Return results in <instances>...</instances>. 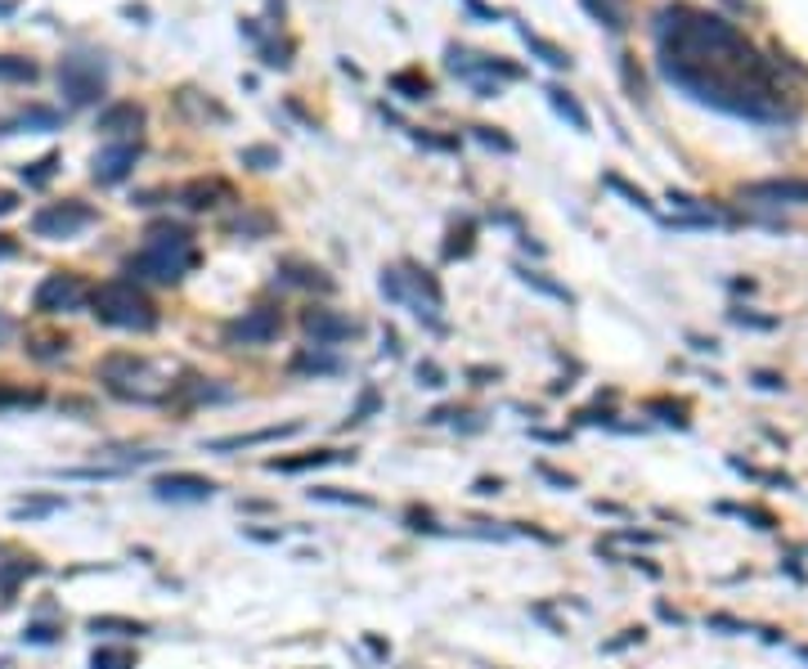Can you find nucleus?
Masks as SVG:
<instances>
[{"mask_svg": "<svg viewBox=\"0 0 808 669\" xmlns=\"http://www.w3.org/2000/svg\"><path fill=\"white\" fill-rule=\"evenodd\" d=\"M656 68L692 104L737 122L777 126L795 117V100L759 45L715 10L664 5L656 14Z\"/></svg>", "mask_w": 808, "mask_h": 669, "instance_id": "nucleus-1", "label": "nucleus"}, {"mask_svg": "<svg viewBox=\"0 0 808 669\" xmlns=\"http://www.w3.org/2000/svg\"><path fill=\"white\" fill-rule=\"evenodd\" d=\"M198 261H203V252L194 243V234L180 229V225H153L145 234V243H139V252L126 257V274L135 283L139 279H149V283H180L184 274L198 270Z\"/></svg>", "mask_w": 808, "mask_h": 669, "instance_id": "nucleus-2", "label": "nucleus"}, {"mask_svg": "<svg viewBox=\"0 0 808 669\" xmlns=\"http://www.w3.org/2000/svg\"><path fill=\"white\" fill-rule=\"evenodd\" d=\"M100 382L117 396V400H135V405H162V400H175V387L180 382H171L167 368H158L153 360L145 355H109L100 364Z\"/></svg>", "mask_w": 808, "mask_h": 669, "instance_id": "nucleus-3", "label": "nucleus"}, {"mask_svg": "<svg viewBox=\"0 0 808 669\" xmlns=\"http://www.w3.org/2000/svg\"><path fill=\"white\" fill-rule=\"evenodd\" d=\"M90 310L109 328H126V332H153L158 328V306L153 297L139 288L135 279H109L100 288H90Z\"/></svg>", "mask_w": 808, "mask_h": 669, "instance_id": "nucleus-4", "label": "nucleus"}, {"mask_svg": "<svg viewBox=\"0 0 808 669\" xmlns=\"http://www.w3.org/2000/svg\"><path fill=\"white\" fill-rule=\"evenodd\" d=\"M383 297L396 302V306H409L418 319L436 324L441 328V310H445V297H441V283L418 270V265H400V270H383Z\"/></svg>", "mask_w": 808, "mask_h": 669, "instance_id": "nucleus-5", "label": "nucleus"}, {"mask_svg": "<svg viewBox=\"0 0 808 669\" xmlns=\"http://www.w3.org/2000/svg\"><path fill=\"white\" fill-rule=\"evenodd\" d=\"M445 64H449V72H458L463 81L477 86L481 100H494V94H499V81H516V77H521L516 64H503L499 55L458 50V45H449V50H445Z\"/></svg>", "mask_w": 808, "mask_h": 669, "instance_id": "nucleus-6", "label": "nucleus"}, {"mask_svg": "<svg viewBox=\"0 0 808 669\" xmlns=\"http://www.w3.org/2000/svg\"><path fill=\"white\" fill-rule=\"evenodd\" d=\"M59 90L68 104H100L109 94V68L104 59H90V55H68L59 64Z\"/></svg>", "mask_w": 808, "mask_h": 669, "instance_id": "nucleus-7", "label": "nucleus"}, {"mask_svg": "<svg viewBox=\"0 0 808 669\" xmlns=\"http://www.w3.org/2000/svg\"><path fill=\"white\" fill-rule=\"evenodd\" d=\"M32 306L41 315H77V310L90 306V283L81 274H72V270H55V274H45L36 283Z\"/></svg>", "mask_w": 808, "mask_h": 669, "instance_id": "nucleus-8", "label": "nucleus"}, {"mask_svg": "<svg viewBox=\"0 0 808 669\" xmlns=\"http://www.w3.org/2000/svg\"><path fill=\"white\" fill-rule=\"evenodd\" d=\"M94 220H100V212H94L90 203L64 199V203H50V207H41V212L32 216V234H36V238H50V243H64V238L86 234Z\"/></svg>", "mask_w": 808, "mask_h": 669, "instance_id": "nucleus-9", "label": "nucleus"}, {"mask_svg": "<svg viewBox=\"0 0 808 669\" xmlns=\"http://www.w3.org/2000/svg\"><path fill=\"white\" fill-rule=\"evenodd\" d=\"M278 328H283L278 306H252L239 319L225 324V342L229 347H270L278 338Z\"/></svg>", "mask_w": 808, "mask_h": 669, "instance_id": "nucleus-10", "label": "nucleus"}, {"mask_svg": "<svg viewBox=\"0 0 808 669\" xmlns=\"http://www.w3.org/2000/svg\"><path fill=\"white\" fill-rule=\"evenodd\" d=\"M741 203H754V207H808V180L773 175V180L741 184Z\"/></svg>", "mask_w": 808, "mask_h": 669, "instance_id": "nucleus-11", "label": "nucleus"}, {"mask_svg": "<svg viewBox=\"0 0 808 669\" xmlns=\"http://www.w3.org/2000/svg\"><path fill=\"white\" fill-rule=\"evenodd\" d=\"M145 122H149V113L139 109L135 100H117V104H109L104 113H100V131L109 145H135L139 139V131H145Z\"/></svg>", "mask_w": 808, "mask_h": 669, "instance_id": "nucleus-12", "label": "nucleus"}, {"mask_svg": "<svg viewBox=\"0 0 808 669\" xmlns=\"http://www.w3.org/2000/svg\"><path fill=\"white\" fill-rule=\"evenodd\" d=\"M149 490L162 503H207L216 495V481H207V476H198V472H167Z\"/></svg>", "mask_w": 808, "mask_h": 669, "instance_id": "nucleus-13", "label": "nucleus"}, {"mask_svg": "<svg viewBox=\"0 0 808 669\" xmlns=\"http://www.w3.org/2000/svg\"><path fill=\"white\" fill-rule=\"evenodd\" d=\"M301 328L310 332V338H315L319 347L351 342L355 332H360V324H355L351 315H342V310H328V306H310V310L301 315Z\"/></svg>", "mask_w": 808, "mask_h": 669, "instance_id": "nucleus-14", "label": "nucleus"}, {"mask_svg": "<svg viewBox=\"0 0 808 669\" xmlns=\"http://www.w3.org/2000/svg\"><path fill=\"white\" fill-rule=\"evenodd\" d=\"M135 162H139V139L135 145H104L90 162V175L100 184H122L135 171Z\"/></svg>", "mask_w": 808, "mask_h": 669, "instance_id": "nucleus-15", "label": "nucleus"}, {"mask_svg": "<svg viewBox=\"0 0 808 669\" xmlns=\"http://www.w3.org/2000/svg\"><path fill=\"white\" fill-rule=\"evenodd\" d=\"M220 203H234V189L220 175H198V180L180 184V207H189V212H212Z\"/></svg>", "mask_w": 808, "mask_h": 669, "instance_id": "nucleus-16", "label": "nucleus"}, {"mask_svg": "<svg viewBox=\"0 0 808 669\" xmlns=\"http://www.w3.org/2000/svg\"><path fill=\"white\" fill-rule=\"evenodd\" d=\"M64 126V113L59 109H50V104H27V109H19V113H10L5 122H0V135H50V131H59Z\"/></svg>", "mask_w": 808, "mask_h": 669, "instance_id": "nucleus-17", "label": "nucleus"}, {"mask_svg": "<svg viewBox=\"0 0 808 669\" xmlns=\"http://www.w3.org/2000/svg\"><path fill=\"white\" fill-rule=\"evenodd\" d=\"M355 454L346 450H306V454H293V458H265V472H283V476H301V472H319V467H332V463H351Z\"/></svg>", "mask_w": 808, "mask_h": 669, "instance_id": "nucleus-18", "label": "nucleus"}, {"mask_svg": "<svg viewBox=\"0 0 808 669\" xmlns=\"http://www.w3.org/2000/svg\"><path fill=\"white\" fill-rule=\"evenodd\" d=\"M301 432V422H283V427H261V432H243V436H220V441H207L212 454H234V450H252V445H274V441H288Z\"/></svg>", "mask_w": 808, "mask_h": 669, "instance_id": "nucleus-19", "label": "nucleus"}, {"mask_svg": "<svg viewBox=\"0 0 808 669\" xmlns=\"http://www.w3.org/2000/svg\"><path fill=\"white\" fill-rule=\"evenodd\" d=\"M346 364H342V355H338V347H301L297 355H293V373H306V377H338Z\"/></svg>", "mask_w": 808, "mask_h": 669, "instance_id": "nucleus-20", "label": "nucleus"}, {"mask_svg": "<svg viewBox=\"0 0 808 669\" xmlns=\"http://www.w3.org/2000/svg\"><path fill=\"white\" fill-rule=\"evenodd\" d=\"M278 274H283V283H293V288H315V293H332V279L319 270V265H310V261H283L278 265Z\"/></svg>", "mask_w": 808, "mask_h": 669, "instance_id": "nucleus-21", "label": "nucleus"}, {"mask_svg": "<svg viewBox=\"0 0 808 669\" xmlns=\"http://www.w3.org/2000/svg\"><path fill=\"white\" fill-rule=\"evenodd\" d=\"M391 90L400 94V100H409V104L432 100V81L422 77V68H400V72H391Z\"/></svg>", "mask_w": 808, "mask_h": 669, "instance_id": "nucleus-22", "label": "nucleus"}, {"mask_svg": "<svg viewBox=\"0 0 808 669\" xmlns=\"http://www.w3.org/2000/svg\"><path fill=\"white\" fill-rule=\"evenodd\" d=\"M584 10L598 23H606L611 32H625L629 27V0H584Z\"/></svg>", "mask_w": 808, "mask_h": 669, "instance_id": "nucleus-23", "label": "nucleus"}, {"mask_svg": "<svg viewBox=\"0 0 808 669\" xmlns=\"http://www.w3.org/2000/svg\"><path fill=\"white\" fill-rule=\"evenodd\" d=\"M548 104H553L570 126H576V131H589V126H593V122H589V113L580 109V100H576L570 90H561V86H548Z\"/></svg>", "mask_w": 808, "mask_h": 669, "instance_id": "nucleus-24", "label": "nucleus"}, {"mask_svg": "<svg viewBox=\"0 0 808 669\" xmlns=\"http://www.w3.org/2000/svg\"><path fill=\"white\" fill-rule=\"evenodd\" d=\"M86 630H90V634H117V638H139V634H149V625H139V620H126V615H94Z\"/></svg>", "mask_w": 808, "mask_h": 669, "instance_id": "nucleus-25", "label": "nucleus"}, {"mask_svg": "<svg viewBox=\"0 0 808 669\" xmlns=\"http://www.w3.org/2000/svg\"><path fill=\"white\" fill-rule=\"evenodd\" d=\"M516 279H521V283H526V288H535V293L553 297V302H566V306H570V302H576V297H570V288H561V283H553V279H548L544 270H531V265H516Z\"/></svg>", "mask_w": 808, "mask_h": 669, "instance_id": "nucleus-26", "label": "nucleus"}, {"mask_svg": "<svg viewBox=\"0 0 808 669\" xmlns=\"http://www.w3.org/2000/svg\"><path fill=\"white\" fill-rule=\"evenodd\" d=\"M310 499L315 503H332V508H377V499L355 495V490H338V486H315Z\"/></svg>", "mask_w": 808, "mask_h": 669, "instance_id": "nucleus-27", "label": "nucleus"}, {"mask_svg": "<svg viewBox=\"0 0 808 669\" xmlns=\"http://www.w3.org/2000/svg\"><path fill=\"white\" fill-rule=\"evenodd\" d=\"M521 41H526V45H531V50H535V55H539V59H544L548 68H570V55L561 50V45L544 41V36H539V32H531L526 23H521Z\"/></svg>", "mask_w": 808, "mask_h": 669, "instance_id": "nucleus-28", "label": "nucleus"}, {"mask_svg": "<svg viewBox=\"0 0 808 669\" xmlns=\"http://www.w3.org/2000/svg\"><path fill=\"white\" fill-rule=\"evenodd\" d=\"M602 184H606V189H615V194H621V199H625L629 207H638V212H651V216H656V203H651V199L642 194V189H638V184H629L625 175H615V171H606V175H602Z\"/></svg>", "mask_w": 808, "mask_h": 669, "instance_id": "nucleus-29", "label": "nucleus"}, {"mask_svg": "<svg viewBox=\"0 0 808 669\" xmlns=\"http://www.w3.org/2000/svg\"><path fill=\"white\" fill-rule=\"evenodd\" d=\"M36 77H41V68H36L32 59H23V55H0V81L27 86V81H36Z\"/></svg>", "mask_w": 808, "mask_h": 669, "instance_id": "nucleus-30", "label": "nucleus"}, {"mask_svg": "<svg viewBox=\"0 0 808 669\" xmlns=\"http://www.w3.org/2000/svg\"><path fill=\"white\" fill-rule=\"evenodd\" d=\"M41 392L36 387H14V382H0V409H36Z\"/></svg>", "mask_w": 808, "mask_h": 669, "instance_id": "nucleus-31", "label": "nucleus"}, {"mask_svg": "<svg viewBox=\"0 0 808 669\" xmlns=\"http://www.w3.org/2000/svg\"><path fill=\"white\" fill-rule=\"evenodd\" d=\"M90 669H135V656L126 647H94Z\"/></svg>", "mask_w": 808, "mask_h": 669, "instance_id": "nucleus-32", "label": "nucleus"}, {"mask_svg": "<svg viewBox=\"0 0 808 669\" xmlns=\"http://www.w3.org/2000/svg\"><path fill=\"white\" fill-rule=\"evenodd\" d=\"M55 171H59V154H45L41 162L23 167V184H27V189H41V184H50Z\"/></svg>", "mask_w": 808, "mask_h": 669, "instance_id": "nucleus-33", "label": "nucleus"}, {"mask_svg": "<svg viewBox=\"0 0 808 669\" xmlns=\"http://www.w3.org/2000/svg\"><path fill=\"white\" fill-rule=\"evenodd\" d=\"M377 409H383V396H377V387H364V396H360V405L351 409V418H346V427H360V422H368Z\"/></svg>", "mask_w": 808, "mask_h": 669, "instance_id": "nucleus-34", "label": "nucleus"}, {"mask_svg": "<svg viewBox=\"0 0 808 669\" xmlns=\"http://www.w3.org/2000/svg\"><path fill=\"white\" fill-rule=\"evenodd\" d=\"M243 162H248L252 171H270V167H278V149H265V145L243 149Z\"/></svg>", "mask_w": 808, "mask_h": 669, "instance_id": "nucleus-35", "label": "nucleus"}, {"mask_svg": "<svg viewBox=\"0 0 808 669\" xmlns=\"http://www.w3.org/2000/svg\"><path fill=\"white\" fill-rule=\"evenodd\" d=\"M471 131H477V139H481V145H490V149H499V154H512V149H516L512 139H508V135H499L494 126H471Z\"/></svg>", "mask_w": 808, "mask_h": 669, "instance_id": "nucleus-36", "label": "nucleus"}, {"mask_svg": "<svg viewBox=\"0 0 808 669\" xmlns=\"http://www.w3.org/2000/svg\"><path fill=\"white\" fill-rule=\"evenodd\" d=\"M55 508H64V499H32V503H19L14 517H41V512H55Z\"/></svg>", "mask_w": 808, "mask_h": 669, "instance_id": "nucleus-37", "label": "nucleus"}, {"mask_svg": "<svg viewBox=\"0 0 808 669\" xmlns=\"http://www.w3.org/2000/svg\"><path fill=\"white\" fill-rule=\"evenodd\" d=\"M418 382H422V387H432V392H436V387H445V373H441L432 360H426V364H418Z\"/></svg>", "mask_w": 808, "mask_h": 669, "instance_id": "nucleus-38", "label": "nucleus"}, {"mask_svg": "<svg viewBox=\"0 0 808 669\" xmlns=\"http://www.w3.org/2000/svg\"><path fill=\"white\" fill-rule=\"evenodd\" d=\"M737 517L754 521V525H759V531H773V525H777V521H773V512H764V508H737Z\"/></svg>", "mask_w": 808, "mask_h": 669, "instance_id": "nucleus-39", "label": "nucleus"}, {"mask_svg": "<svg viewBox=\"0 0 808 669\" xmlns=\"http://www.w3.org/2000/svg\"><path fill=\"white\" fill-rule=\"evenodd\" d=\"M732 324H741V328H777V319H759V315H746V310H732Z\"/></svg>", "mask_w": 808, "mask_h": 669, "instance_id": "nucleus-40", "label": "nucleus"}, {"mask_svg": "<svg viewBox=\"0 0 808 669\" xmlns=\"http://www.w3.org/2000/svg\"><path fill=\"white\" fill-rule=\"evenodd\" d=\"M23 638H27V643H55V630H50V625H27Z\"/></svg>", "mask_w": 808, "mask_h": 669, "instance_id": "nucleus-41", "label": "nucleus"}, {"mask_svg": "<svg viewBox=\"0 0 808 669\" xmlns=\"http://www.w3.org/2000/svg\"><path fill=\"white\" fill-rule=\"evenodd\" d=\"M19 212V194L14 189H0V216H14Z\"/></svg>", "mask_w": 808, "mask_h": 669, "instance_id": "nucleus-42", "label": "nucleus"}, {"mask_svg": "<svg viewBox=\"0 0 808 669\" xmlns=\"http://www.w3.org/2000/svg\"><path fill=\"white\" fill-rule=\"evenodd\" d=\"M10 257H19V238L14 234H0V261H10Z\"/></svg>", "mask_w": 808, "mask_h": 669, "instance_id": "nucleus-43", "label": "nucleus"}, {"mask_svg": "<svg viewBox=\"0 0 808 669\" xmlns=\"http://www.w3.org/2000/svg\"><path fill=\"white\" fill-rule=\"evenodd\" d=\"M463 5H467V10H471V14H477V19H490V23H494V19H499V14H494V10H490V5H486V0H463Z\"/></svg>", "mask_w": 808, "mask_h": 669, "instance_id": "nucleus-44", "label": "nucleus"}, {"mask_svg": "<svg viewBox=\"0 0 808 669\" xmlns=\"http://www.w3.org/2000/svg\"><path fill=\"white\" fill-rule=\"evenodd\" d=\"M754 382H759V387H764V392H782V387H786V382H782L777 373H759Z\"/></svg>", "mask_w": 808, "mask_h": 669, "instance_id": "nucleus-45", "label": "nucleus"}, {"mask_svg": "<svg viewBox=\"0 0 808 669\" xmlns=\"http://www.w3.org/2000/svg\"><path fill=\"white\" fill-rule=\"evenodd\" d=\"M499 490H503V481H490V476H486V481H477V495H499Z\"/></svg>", "mask_w": 808, "mask_h": 669, "instance_id": "nucleus-46", "label": "nucleus"}, {"mask_svg": "<svg viewBox=\"0 0 808 669\" xmlns=\"http://www.w3.org/2000/svg\"><path fill=\"white\" fill-rule=\"evenodd\" d=\"M10 332H14V319H10L5 310H0V342H5V338H10Z\"/></svg>", "mask_w": 808, "mask_h": 669, "instance_id": "nucleus-47", "label": "nucleus"}]
</instances>
